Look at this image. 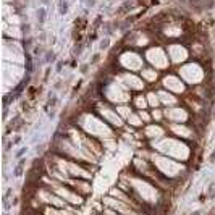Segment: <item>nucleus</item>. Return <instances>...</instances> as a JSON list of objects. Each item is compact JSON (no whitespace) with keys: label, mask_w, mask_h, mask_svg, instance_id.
I'll use <instances>...</instances> for the list:
<instances>
[{"label":"nucleus","mask_w":215,"mask_h":215,"mask_svg":"<svg viewBox=\"0 0 215 215\" xmlns=\"http://www.w3.org/2000/svg\"><path fill=\"white\" fill-rule=\"evenodd\" d=\"M137 105H139V107H146V100H144L142 97H137Z\"/></svg>","instance_id":"obj_3"},{"label":"nucleus","mask_w":215,"mask_h":215,"mask_svg":"<svg viewBox=\"0 0 215 215\" xmlns=\"http://www.w3.org/2000/svg\"><path fill=\"white\" fill-rule=\"evenodd\" d=\"M55 191L58 192L62 197H65L66 202H70V204L81 205L83 202H84V201H83V196L78 194V192H73L71 188H62V186H55Z\"/></svg>","instance_id":"obj_1"},{"label":"nucleus","mask_w":215,"mask_h":215,"mask_svg":"<svg viewBox=\"0 0 215 215\" xmlns=\"http://www.w3.org/2000/svg\"><path fill=\"white\" fill-rule=\"evenodd\" d=\"M141 118H144V120H149V115H147L146 112H141Z\"/></svg>","instance_id":"obj_5"},{"label":"nucleus","mask_w":215,"mask_h":215,"mask_svg":"<svg viewBox=\"0 0 215 215\" xmlns=\"http://www.w3.org/2000/svg\"><path fill=\"white\" fill-rule=\"evenodd\" d=\"M70 188H71L73 191H76L78 194H81V196H88L89 192H91V184H89L88 181H84V178L70 181Z\"/></svg>","instance_id":"obj_2"},{"label":"nucleus","mask_w":215,"mask_h":215,"mask_svg":"<svg viewBox=\"0 0 215 215\" xmlns=\"http://www.w3.org/2000/svg\"><path fill=\"white\" fill-rule=\"evenodd\" d=\"M130 123H131V125H136V126H137V125H139V120H137L136 117H133V118L130 120Z\"/></svg>","instance_id":"obj_4"}]
</instances>
